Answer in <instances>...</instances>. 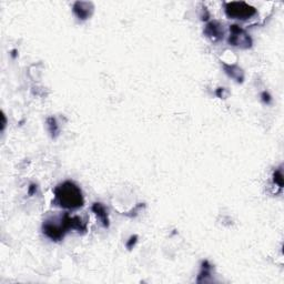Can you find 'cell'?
I'll list each match as a JSON object with an SVG mask.
<instances>
[{
    "instance_id": "cell-6",
    "label": "cell",
    "mask_w": 284,
    "mask_h": 284,
    "mask_svg": "<svg viewBox=\"0 0 284 284\" xmlns=\"http://www.w3.org/2000/svg\"><path fill=\"white\" fill-rule=\"evenodd\" d=\"M205 33L208 37L212 38L213 40L221 39L223 37V29L220 23L217 21L210 22L208 26L205 28Z\"/></svg>"
},
{
    "instance_id": "cell-4",
    "label": "cell",
    "mask_w": 284,
    "mask_h": 284,
    "mask_svg": "<svg viewBox=\"0 0 284 284\" xmlns=\"http://www.w3.org/2000/svg\"><path fill=\"white\" fill-rule=\"evenodd\" d=\"M230 31H231V34H230V38H229V43L231 45H233V46H243V45H245L244 46L245 48H247V47L251 46V44H252L251 38L245 33L243 29L240 28L239 26L233 25V26H231Z\"/></svg>"
},
{
    "instance_id": "cell-2",
    "label": "cell",
    "mask_w": 284,
    "mask_h": 284,
    "mask_svg": "<svg viewBox=\"0 0 284 284\" xmlns=\"http://www.w3.org/2000/svg\"><path fill=\"white\" fill-rule=\"evenodd\" d=\"M77 229V230H86V224L78 217H70L68 215L64 216L59 224L56 221H46L44 223V233L50 238L51 240L59 241L61 240L67 230Z\"/></svg>"
},
{
    "instance_id": "cell-7",
    "label": "cell",
    "mask_w": 284,
    "mask_h": 284,
    "mask_svg": "<svg viewBox=\"0 0 284 284\" xmlns=\"http://www.w3.org/2000/svg\"><path fill=\"white\" fill-rule=\"evenodd\" d=\"M92 210L96 213L97 217L102 221L104 227L109 226V220H108V215H106V211L104 209V206L101 203H94L92 205Z\"/></svg>"
},
{
    "instance_id": "cell-5",
    "label": "cell",
    "mask_w": 284,
    "mask_h": 284,
    "mask_svg": "<svg viewBox=\"0 0 284 284\" xmlns=\"http://www.w3.org/2000/svg\"><path fill=\"white\" fill-rule=\"evenodd\" d=\"M74 13L75 15L81 20H86L91 16L93 6L91 3H85V2H77L74 5Z\"/></svg>"
},
{
    "instance_id": "cell-3",
    "label": "cell",
    "mask_w": 284,
    "mask_h": 284,
    "mask_svg": "<svg viewBox=\"0 0 284 284\" xmlns=\"http://www.w3.org/2000/svg\"><path fill=\"white\" fill-rule=\"evenodd\" d=\"M224 10H226L227 16L231 18V19H240V20L250 19L251 17H253L257 14L256 8L243 2L227 3Z\"/></svg>"
},
{
    "instance_id": "cell-1",
    "label": "cell",
    "mask_w": 284,
    "mask_h": 284,
    "mask_svg": "<svg viewBox=\"0 0 284 284\" xmlns=\"http://www.w3.org/2000/svg\"><path fill=\"white\" fill-rule=\"evenodd\" d=\"M55 198L58 205L64 209H78L84 205V197L80 188L76 183L66 181L56 187Z\"/></svg>"
},
{
    "instance_id": "cell-8",
    "label": "cell",
    "mask_w": 284,
    "mask_h": 284,
    "mask_svg": "<svg viewBox=\"0 0 284 284\" xmlns=\"http://www.w3.org/2000/svg\"><path fill=\"white\" fill-rule=\"evenodd\" d=\"M274 182L277 183L280 188H282V186H283V178H282V170L281 169L275 171V173H274Z\"/></svg>"
}]
</instances>
